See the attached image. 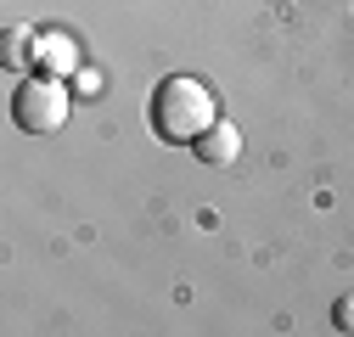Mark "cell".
Segmentation results:
<instances>
[{
  "label": "cell",
  "instance_id": "obj_6",
  "mask_svg": "<svg viewBox=\"0 0 354 337\" xmlns=\"http://www.w3.org/2000/svg\"><path fill=\"white\" fill-rule=\"evenodd\" d=\"M332 320H337L343 331H354V298H337V309H332Z\"/></svg>",
  "mask_w": 354,
  "mask_h": 337
},
{
  "label": "cell",
  "instance_id": "obj_5",
  "mask_svg": "<svg viewBox=\"0 0 354 337\" xmlns=\"http://www.w3.org/2000/svg\"><path fill=\"white\" fill-rule=\"evenodd\" d=\"M39 62H46V73H68L79 57H73V46L62 34H39Z\"/></svg>",
  "mask_w": 354,
  "mask_h": 337
},
{
  "label": "cell",
  "instance_id": "obj_2",
  "mask_svg": "<svg viewBox=\"0 0 354 337\" xmlns=\"http://www.w3.org/2000/svg\"><path fill=\"white\" fill-rule=\"evenodd\" d=\"M12 113H17V124H23L28 135H51V130L68 124V90L57 84V73H34L23 90H17Z\"/></svg>",
  "mask_w": 354,
  "mask_h": 337
},
{
  "label": "cell",
  "instance_id": "obj_1",
  "mask_svg": "<svg viewBox=\"0 0 354 337\" xmlns=\"http://www.w3.org/2000/svg\"><path fill=\"white\" fill-rule=\"evenodd\" d=\"M214 124H219V102H214V90H208L203 79L174 73V79H163L158 90H152V130L163 141L186 146V141L208 135Z\"/></svg>",
  "mask_w": 354,
  "mask_h": 337
},
{
  "label": "cell",
  "instance_id": "obj_4",
  "mask_svg": "<svg viewBox=\"0 0 354 337\" xmlns=\"http://www.w3.org/2000/svg\"><path fill=\"white\" fill-rule=\"evenodd\" d=\"M0 62H6V68H28V62H39V34H34L28 23H12L6 34H0Z\"/></svg>",
  "mask_w": 354,
  "mask_h": 337
},
{
  "label": "cell",
  "instance_id": "obj_3",
  "mask_svg": "<svg viewBox=\"0 0 354 337\" xmlns=\"http://www.w3.org/2000/svg\"><path fill=\"white\" fill-rule=\"evenodd\" d=\"M197 157H203V163H214V168L236 163V157H242V135H236V124H225V118H219L208 135H197Z\"/></svg>",
  "mask_w": 354,
  "mask_h": 337
}]
</instances>
